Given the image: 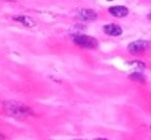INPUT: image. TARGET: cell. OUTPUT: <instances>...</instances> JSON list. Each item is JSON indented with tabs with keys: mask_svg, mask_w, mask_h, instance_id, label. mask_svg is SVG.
<instances>
[{
	"mask_svg": "<svg viewBox=\"0 0 151 140\" xmlns=\"http://www.w3.org/2000/svg\"><path fill=\"white\" fill-rule=\"evenodd\" d=\"M4 110L9 115L16 118H24L32 114V111L28 106L14 100L4 102Z\"/></svg>",
	"mask_w": 151,
	"mask_h": 140,
	"instance_id": "cell-1",
	"label": "cell"
},
{
	"mask_svg": "<svg viewBox=\"0 0 151 140\" xmlns=\"http://www.w3.org/2000/svg\"><path fill=\"white\" fill-rule=\"evenodd\" d=\"M74 43L84 49H95L98 46V40L96 38L85 34L76 35L74 37Z\"/></svg>",
	"mask_w": 151,
	"mask_h": 140,
	"instance_id": "cell-2",
	"label": "cell"
},
{
	"mask_svg": "<svg viewBox=\"0 0 151 140\" xmlns=\"http://www.w3.org/2000/svg\"><path fill=\"white\" fill-rule=\"evenodd\" d=\"M150 43L146 40H136L131 42L130 44L128 45V51L129 53L132 54H141L149 49Z\"/></svg>",
	"mask_w": 151,
	"mask_h": 140,
	"instance_id": "cell-3",
	"label": "cell"
},
{
	"mask_svg": "<svg viewBox=\"0 0 151 140\" xmlns=\"http://www.w3.org/2000/svg\"><path fill=\"white\" fill-rule=\"evenodd\" d=\"M79 17L83 21H93L97 19L98 14L96 11L91 9H81L79 13Z\"/></svg>",
	"mask_w": 151,
	"mask_h": 140,
	"instance_id": "cell-4",
	"label": "cell"
},
{
	"mask_svg": "<svg viewBox=\"0 0 151 140\" xmlns=\"http://www.w3.org/2000/svg\"><path fill=\"white\" fill-rule=\"evenodd\" d=\"M109 13L115 17H124L128 14V9L124 6H112L108 10Z\"/></svg>",
	"mask_w": 151,
	"mask_h": 140,
	"instance_id": "cell-5",
	"label": "cell"
},
{
	"mask_svg": "<svg viewBox=\"0 0 151 140\" xmlns=\"http://www.w3.org/2000/svg\"><path fill=\"white\" fill-rule=\"evenodd\" d=\"M103 31L107 35L110 36H119L122 33V29L116 24H109L103 27Z\"/></svg>",
	"mask_w": 151,
	"mask_h": 140,
	"instance_id": "cell-6",
	"label": "cell"
},
{
	"mask_svg": "<svg viewBox=\"0 0 151 140\" xmlns=\"http://www.w3.org/2000/svg\"><path fill=\"white\" fill-rule=\"evenodd\" d=\"M13 19L14 21H17L18 23H21L23 26L28 27V28H33L36 25V22L33 19L32 17L27 16H14Z\"/></svg>",
	"mask_w": 151,
	"mask_h": 140,
	"instance_id": "cell-7",
	"label": "cell"
},
{
	"mask_svg": "<svg viewBox=\"0 0 151 140\" xmlns=\"http://www.w3.org/2000/svg\"><path fill=\"white\" fill-rule=\"evenodd\" d=\"M129 78L131 79L132 81H135V82H139V83H143L146 81V78L141 72H134L129 75Z\"/></svg>",
	"mask_w": 151,
	"mask_h": 140,
	"instance_id": "cell-8",
	"label": "cell"
},
{
	"mask_svg": "<svg viewBox=\"0 0 151 140\" xmlns=\"http://www.w3.org/2000/svg\"><path fill=\"white\" fill-rule=\"evenodd\" d=\"M129 65H132L134 66L135 68H138V69H141V70H143L144 68H146V65H144L143 63H141L140 61H137V60H135V61L131 62V63H128Z\"/></svg>",
	"mask_w": 151,
	"mask_h": 140,
	"instance_id": "cell-9",
	"label": "cell"
},
{
	"mask_svg": "<svg viewBox=\"0 0 151 140\" xmlns=\"http://www.w3.org/2000/svg\"><path fill=\"white\" fill-rule=\"evenodd\" d=\"M93 140H109V139H106V138H102V137H98V138H95Z\"/></svg>",
	"mask_w": 151,
	"mask_h": 140,
	"instance_id": "cell-10",
	"label": "cell"
},
{
	"mask_svg": "<svg viewBox=\"0 0 151 140\" xmlns=\"http://www.w3.org/2000/svg\"><path fill=\"white\" fill-rule=\"evenodd\" d=\"M147 17H148V19H150L151 20V11L148 14V16H147Z\"/></svg>",
	"mask_w": 151,
	"mask_h": 140,
	"instance_id": "cell-11",
	"label": "cell"
},
{
	"mask_svg": "<svg viewBox=\"0 0 151 140\" xmlns=\"http://www.w3.org/2000/svg\"><path fill=\"white\" fill-rule=\"evenodd\" d=\"M75 140H81V139H75Z\"/></svg>",
	"mask_w": 151,
	"mask_h": 140,
	"instance_id": "cell-12",
	"label": "cell"
}]
</instances>
